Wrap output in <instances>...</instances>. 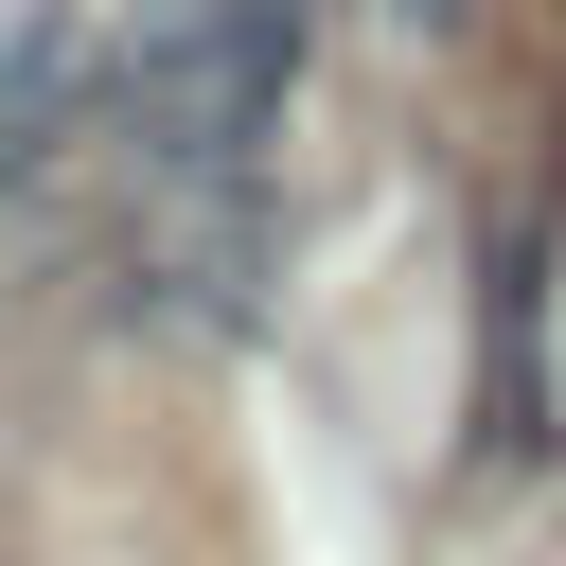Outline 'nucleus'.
Here are the masks:
<instances>
[{
	"instance_id": "f257e3e1",
	"label": "nucleus",
	"mask_w": 566,
	"mask_h": 566,
	"mask_svg": "<svg viewBox=\"0 0 566 566\" xmlns=\"http://www.w3.org/2000/svg\"><path fill=\"white\" fill-rule=\"evenodd\" d=\"M318 71V0H124V35L88 53V142L124 177H283Z\"/></svg>"
},
{
	"instance_id": "f03ea898",
	"label": "nucleus",
	"mask_w": 566,
	"mask_h": 566,
	"mask_svg": "<svg viewBox=\"0 0 566 566\" xmlns=\"http://www.w3.org/2000/svg\"><path fill=\"white\" fill-rule=\"evenodd\" d=\"M88 177V35L71 0H0V265L71 212Z\"/></svg>"
},
{
	"instance_id": "7ed1b4c3",
	"label": "nucleus",
	"mask_w": 566,
	"mask_h": 566,
	"mask_svg": "<svg viewBox=\"0 0 566 566\" xmlns=\"http://www.w3.org/2000/svg\"><path fill=\"white\" fill-rule=\"evenodd\" d=\"M548 460V195H495L478 230V478Z\"/></svg>"
},
{
	"instance_id": "20e7f679",
	"label": "nucleus",
	"mask_w": 566,
	"mask_h": 566,
	"mask_svg": "<svg viewBox=\"0 0 566 566\" xmlns=\"http://www.w3.org/2000/svg\"><path fill=\"white\" fill-rule=\"evenodd\" d=\"M371 35H407V53H424V35H478V0H371Z\"/></svg>"
}]
</instances>
